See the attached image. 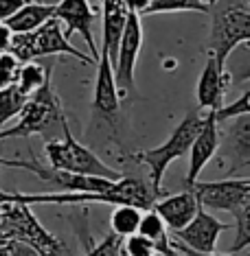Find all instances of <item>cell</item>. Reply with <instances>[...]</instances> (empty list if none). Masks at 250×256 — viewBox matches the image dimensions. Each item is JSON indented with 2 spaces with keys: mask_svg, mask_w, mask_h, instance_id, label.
Here are the masks:
<instances>
[{
  "mask_svg": "<svg viewBox=\"0 0 250 256\" xmlns=\"http://www.w3.org/2000/svg\"><path fill=\"white\" fill-rule=\"evenodd\" d=\"M11 243H25L40 256H73L62 238L40 224L31 206L20 202L0 204V256Z\"/></svg>",
  "mask_w": 250,
  "mask_h": 256,
  "instance_id": "1",
  "label": "cell"
},
{
  "mask_svg": "<svg viewBox=\"0 0 250 256\" xmlns=\"http://www.w3.org/2000/svg\"><path fill=\"white\" fill-rule=\"evenodd\" d=\"M53 79H46V84L36 94L27 98L25 108L18 114V123L14 127H5L0 132V140L7 138H29V136H42L46 140H57L62 138L64 127L68 125L66 114H64L62 101L53 90Z\"/></svg>",
  "mask_w": 250,
  "mask_h": 256,
  "instance_id": "2",
  "label": "cell"
},
{
  "mask_svg": "<svg viewBox=\"0 0 250 256\" xmlns=\"http://www.w3.org/2000/svg\"><path fill=\"white\" fill-rule=\"evenodd\" d=\"M202 125H204V116H200V112L193 110V112H189L180 120V125L171 132V136L167 138L160 147L138 151V154L132 156V160H134L136 164L147 166L149 188L154 190V195L158 197V200L167 195L165 190H162V180H165L167 168H169L171 162H176L178 158H184V156L189 154L191 144H193L197 134H200Z\"/></svg>",
  "mask_w": 250,
  "mask_h": 256,
  "instance_id": "3",
  "label": "cell"
},
{
  "mask_svg": "<svg viewBox=\"0 0 250 256\" xmlns=\"http://www.w3.org/2000/svg\"><path fill=\"white\" fill-rule=\"evenodd\" d=\"M44 156L49 166L57 168V171L75 173V176H88V178H101V180H110V182H116V180L123 178V173L108 166L95 151H90L88 147H84L81 142L75 140L71 125L64 127L62 138L44 142Z\"/></svg>",
  "mask_w": 250,
  "mask_h": 256,
  "instance_id": "4",
  "label": "cell"
},
{
  "mask_svg": "<svg viewBox=\"0 0 250 256\" xmlns=\"http://www.w3.org/2000/svg\"><path fill=\"white\" fill-rule=\"evenodd\" d=\"M250 44V7L248 2H230L213 11L211 36L206 53L215 57L219 68L226 70V62L237 46Z\"/></svg>",
  "mask_w": 250,
  "mask_h": 256,
  "instance_id": "5",
  "label": "cell"
},
{
  "mask_svg": "<svg viewBox=\"0 0 250 256\" xmlns=\"http://www.w3.org/2000/svg\"><path fill=\"white\" fill-rule=\"evenodd\" d=\"M9 55H14L20 64L38 62L40 57H51V55H71L81 64H92L88 55H84L79 48H75L71 40L64 36V26L55 18L44 22L33 33H18V36H14Z\"/></svg>",
  "mask_w": 250,
  "mask_h": 256,
  "instance_id": "6",
  "label": "cell"
},
{
  "mask_svg": "<svg viewBox=\"0 0 250 256\" xmlns=\"http://www.w3.org/2000/svg\"><path fill=\"white\" fill-rule=\"evenodd\" d=\"M141 46H143L141 16L127 14V22L123 28V36H121L119 53H116V64H114V81H116V90H119L121 106H127L136 96L134 70L138 64V55H141Z\"/></svg>",
  "mask_w": 250,
  "mask_h": 256,
  "instance_id": "7",
  "label": "cell"
},
{
  "mask_svg": "<svg viewBox=\"0 0 250 256\" xmlns=\"http://www.w3.org/2000/svg\"><path fill=\"white\" fill-rule=\"evenodd\" d=\"M202 208L208 210L235 212L250 200V178H224L219 182H197L191 186Z\"/></svg>",
  "mask_w": 250,
  "mask_h": 256,
  "instance_id": "8",
  "label": "cell"
},
{
  "mask_svg": "<svg viewBox=\"0 0 250 256\" xmlns=\"http://www.w3.org/2000/svg\"><path fill=\"white\" fill-rule=\"evenodd\" d=\"M99 11L92 9L90 0H60L55 4V20H60L64 26V36L71 38L75 33H79V38L86 42L90 50L92 64L99 62V46L92 36V24H95Z\"/></svg>",
  "mask_w": 250,
  "mask_h": 256,
  "instance_id": "9",
  "label": "cell"
},
{
  "mask_svg": "<svg viewBox=\"0 0 250 256\" xmlns=\"http://www.w3.org/2000/svg\"><path fill=\"white\" fill-rule=\"evenodd\" d=\"M219 151L226 164V178L250 166V116L228 120V127L219 132Z\"/></svg>",
  "mask_w": 250,
  "mask_h": 256,
  "instance_id": "10",
  "label": "cell"
},
{
  "mask_svg": "<svg viewBox=\"0 0 250 256\" xmlns=\"http://www.w3.org/2000/svg\"><path fill=\"white\" fill-rule=\"evenodd\" d=\"M230 230L228 224L219 221L217 217L208 214L204 208H200V212L193 217L189 226H184L180 232H173L171 238H176L180 246L193 250L200 254H213L217 250V238L222 232Z\"/></svg>",
  "mask_w": 250,
  "mask_h": 256,
  "instance_id": "11",
  "label": "cell"
},
{
  "mask_svg": "<svg viewBox=\"0 0 250 256\" xmlns=\"http://www.w3.org/2000/svg\"><path fill=\"white\" fill-rule=\"evenodd\" d=\"M121 98L116 90L114 81V68L106 53L99 50V62H97V79H95V98H92V116L108 120L110 125L116 123L121 112Z\"/></svg>",
  "mask_w": 250,
  "mask_h": 256,
  "instance_id": "12",
  "label": "cell"
},
{
  "mask_svg": "<svg viewBox=\"0 0 250 256\" xmlns=\"http://www.w3.org/2000/svg\"><path fill=\"white\" fill-rule=\"evenodd\" d=\"M219 149V125L215 120V112H206L204 125L195 136L193 144L189 149V171L184 176V188H191L200 180L204 166L215 158Z\"/></svg>",
  "mask_w": 250,
  "mask_h": 256,
  "instance_id": "13",
  "label": "cell"
},
{
  "mask_svg": "<svg viewBox=\"0 0 250 256\" xmlns=\"http://www.w3.org/2000/svg\"><path fill=\"white\" fill-rule=\"evenodd\" d=\"M230 88V74L219 68L211 53H206V64L202 68V74L197 79V106L206 112H219L224 108V94Z\"/></svg>",
  "mask_w": 250,
  "mask_h": 256,
  "instance_id": "14",
  "label": "cell"
},
{
  "mask_svg": "<svg viewBox=\"0 0 250 256\" xmlns=\"http://www.w3.org/2000/svg\"><path fill=\"white\" fill-rule=\"evenodd\" d=\"M200 202L193 195V190L184 188L182 193H173V195H165L154 204L152 210L165 221L167 230L171 232H180L184 226H189L193 217L200 212Z\"/></svg>",
  "mask_w": 250,
  "mask_h": 256,
  "instance_id": "15",
  "label": "cell"
},
{
  "mask_svg": "<svg viewBox=\"0 0 250 256\" xmlns=\"http://www.w3.org/2000/svg\"><path fill=\"white\" fill-rule=\"evenodd\" d=\"M55 16V4L51 2H27L22 9L16 11L11 18L5 22L14 36L18 33H33L38 31L44 22H49Z\"/></svg>",
  "mask_w": 250,
  "mask_h": 256,
  "instance_id": "16",
  "label": "cell"
},
{
  "mask_svg": "<svg viewBox=\"0 0 250 256\" xmlns=\"http://www.w3.org/2000/svg\"><path fill=\"white\" fill-rule=\"evenodd\" d=\"M219 0H152L145 16L158 14H213Z\"/></svg>",
  "mask_w": 250,
  "mask_h": 256,
  "instance_id": "17",
  "label": "cell"
},
{
  "mask_svg": "<svg viewBox=\"0 0 250 256\" xmlns=\"http://www.w3.org/2000/svg\"><path fill=\"white\" fill-rule=\"evenodd\" d=\"M51 74H53V64H49V66H42V64H38V62L22 64L18 79H16V88L20 90V94H25L29 98L42 88Z\"/></svg>",
  "mask_w": 250,
  "mask_h": 256,
  "instance_id": "18",
  "label": "cell"
},
{
  "mask_svg": "<svg viewBox=\"0 0 250 256\" xmlns=\"http://www.w3.org/2000/svg\"><path fill=\"white\" fill-rule=\"evenodd\" d=\"M143 210H138L134 206H114L112 214H110V234L116 238H127L138 232V224H141Z\"/></svg>",
  "mask_w": 250,
  "mask_h": 256,
  "instance_id": "19",
  "label": "cell"
},
{
  "mask_svg": "<svg viewBox=\"0 0 250 256\" xmlns=\"http://www.w3.org/2000/svg\"><path fill=\"white\" fill-rule=\"evenodd\" d=\"M232 217H235V241L230 243L226 254L237 256V254H241L243 250L250 248V200L246 204H241V206L232 212Z\"/></svg>",
  "mask_w": 250,
  "mask_h": 256,
  "instance_id": "20",
  "label": "cell"
},
{
  "mask_svg": "<svg viewBox=\"0 0 250 256\" xmlns=\"http://www.w3.org/2000/svg\"><path fill=\"white\" fill-rule=\"evenodd\" d=\"M25 103H27V96L20 94V90L16 86L7 90H0V132L5 130V125L11 118H16L22 112Z\"/></svg>",
  "mask_w": 250,
  "mask_h": 256,
  "instance_id": "21",
  "label": "cell"
},
{
  "mask_svg": "<svg viewBox=\"0 0 250 256\" xmlns=\"http://www.w3.org/2000/svg\"><path fill=\"white\" fill-rule=\"evenodd\" d=\"M121 252L125 256H158V250L152 241L141 234H132L121 241Z\"/></svg>",
  "mask_w": 250,
  "mask_h": 256,
  "instance_id": "22",
  "label": "cell"
},
{
  "mask_svg": "<svg viewBox=\"0 0 250 256\" xmlns=\"http://www.w3.org/2000/svg\"><path fill=\"white\" fill-rule=\"evenodd\" d=\"M20 66L22 64L16 60L14 55H9V53L0 55V90L14 88L16 79H18V72H20Z\"/></svg>",
  "mask_w": 250,
  "mask_h": 256,
  "instance_id": "23",
  "label": "cell"
},
{
  "mask_svg": "<svg viewBox=\"0 0 250 256\" xmlns=\"http://www.w3.org/2000/svg\"><path fill=\"white\" fill-rule=\"evenodd\" d=\"M0 166L22 168V171H25V160H7V158H0ZM9 202H16V193H7V190L0 188V204H9Z\"/></svg>",
  "mask_w": 250,
  "mask_h": 256,
  "instance_id": "24",
  "label": "cell"
},
{
  "mask_svg": "<svg viewBox=\"0 0 250 256\" xmlns=\"http://www.w3.org/2000/svg\"><path fill=\"white\" fill-rule=\"evenodd\" d=\"M25 0H0V22H7L18 9L25 7Z\"/></svg>",
  "mask_w": 250,
  "mask_h": 256,
  "instance_id": "25",
  "label": "cell"
},
{
  "mask_svg": "<svg viewBox=\"0 0 250 256\" xmlns=\"http://www.w3.org/2000/svg\"><path fill=\"white\" fill-rule=\"evenodd\" d=\"M121 250V238H116L114 234H108L101 241V256H119Z\"/></svg>",
  "mask_w": 250,
  "mask_h": 256,
  "instance_id": "26",
  "label": "cell"
},
{
  "mask_svg": "<svg viewBox=\"0 0 250 256\" xmlns=\"http://www.w3.org/2000/svg\"><path fill=\"white\" fill-rule=\"evenodd\" d=\"M149 2H152V0H123L127 14H136V16H145V14H147Z\"/></svg>",
  "mask_w": 250,
  "mask_h": 256,
  "instance_id": "27",
  "label": "cell"
},
{
  "mask_svg": "<svg viewBox=\"0 0 250 256\" xmlns=\"http://www.w3.org/2000/svg\"><path fill=\"white\" fill-rule=\"evenodd\" d=\"M5 256H40V254L29 246H25V243H11L5 250Z\"/></svg>",
  "mask_w": 250,
  "mask_h": 256,
  "instance_id": "28",
  "label": "cell"
},
{
  "mask_svg": "<svg viewBox=\"0 0 250 256\" xmlns=\"http://www.w3.org/2000/svg\"><path fill=\"white\" fill-rule=\"evenodd\" d=\"M248 53V60L241 64V70L235 74V77H230V84H237V86H241V84H248L250 81V48H243Z\"/></svg>",
  "mask_w": 250,
  "mask_h": 256,
  "instance_id": "29",
  "label": "cell"
},
{
  "mask_svg": "<svg viewBox=\"0 0 250 256\" xmlns=\"http://www.w3.org/2000/svg\"><path fill=\"white\" fill-rule=\"evenodd\" d=\"M11 40H14V33L9 31V26L5 22H0V55L9 53L11 48Z\"/></svg>",
  "mask_w": 250,
  "mask_h": 256,
  "instance_id": "30",
  "label": "cell"
},
{
  "mask_svg": "<svg viewBox=\"0 0 250 256\" xmlns=\"http://www.w3.org/2000/svg\"><path fill=\"white\" fill-rule=\"evenodd\" d=\"M171 248L176 250L178 254H182V256H232V254H217V252H213V254H200V252H193V250H189V248H184V246H180V243L176 241V238H171Z\"/></svg>",
  "mask_w": 250,
  "mask_h": 256,
  "instance_id": "31",
  "label": "cell"
},
{
  "mask_svg": "<svg viewBox=\"0 0 250 256\" xmlns=\"http://www.w3.org/2000/svg\"><path fill=\"white\" fill-rule=\"evenodd\" d=\"M243 48H250V44H243Z\"/></svg>",
  "mask_w": 250,
  "mask_h": 256,
  "instance_id": "32",
  "label": "cell"
},
{
  "mask_svg": "<svg viewBox=\"0 0 250 256\" xmlns=\"http://www.w3.org/2000/svg\"><path fill=\"white\" fill-rule=\"evenodd\" d=\"M119 256H125V254H123V252H121V250H119Z\"/></svg>",
  "mask_w": 250,
  "mask_h": 256,
  "instance_id": "33",
  "label": "cell"
},
{
  "mask_svg": "<svg viewBox=\"0 0 250 256\" xmlns=\"http://www.w3.org/2000/svg\"><path fill=\"white\" fill-rule=\"evenodd\" d=\"M248 7H250V0H248Z\"/></svg>",
  "mask_w": 250,
  "mask_h": 256,
  "instance_id": "34",
  "label": "cell"
},
{
  "mask_svg": "<svg viewBox=\"0 0 250 256\" xmlns=\"http://www.w3.org/2000/svg\"><path fill=\"white\" fill-rule=\"evenodd\" d=\"M176 254H178V252H176ZM178 256H182V254H178Z\"/></svg>",
  "mask_w": 250,
  "mask_h": 256,
  "instance_id": "35",
  "label": "cell"
}]
</instances>
